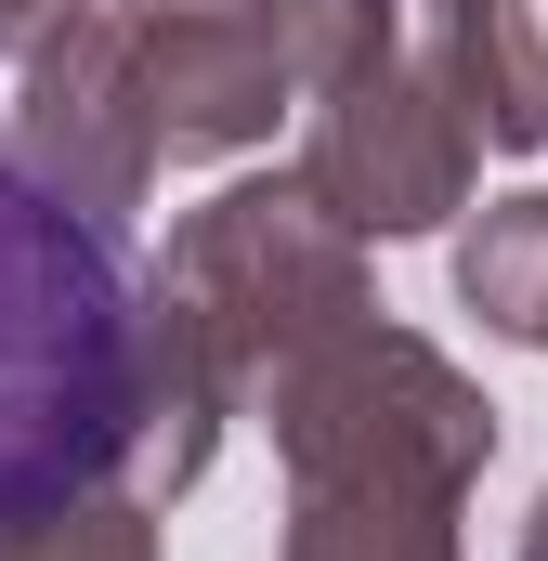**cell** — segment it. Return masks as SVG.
<instances>
[{
	"instance_id": "cell-2",
	"label": "cell",
	"mask_w": 548,
	"mask_h": 561,
	"mask_svg": "<svg viewBox=\"0 0 548 561\" xmlns=\"http://www.w3.org/2000/svg\"><path fill=\"white\" fill-rule=\"evenodd\" d=\"M249 419L287 457L274 561H457V523L496 470V392L444 340L379 313L300 353Z\"/></svg>"
},
{
	"instance_id": "cell-9",
	"label": "cell",
	"mask_w": 548,
	"mask_h": 561,
	"mask_svg": "<svg viewBox=\"0 0 548 561\" xmlns=\"http://www.w3.org/2000/svg\"><path fill=\"white\" fill-rule=\"evenodd\" d=\"M0 561H157V496L92 483V496H53V510H13Z\"/></svg>"
},
{
	"instance_id": "cell-8",
	"label": "cell",
	"mask_w": 548,
	"mask_h": 561,
	"mask_svg": "<svg viewBox=\"0 0 548 561\" xmlns=\"http://www.w3.org/2000/svg\"><path fill=\"white\" fill-rule=\"evenodd\" d=\"M457 313H483L510 353H548V183L536 196H496L457 236Z\"/></svg>"
},
{
	"instance_id": "cell-4",
	"label": "cell",
	"mask_w": 548,
	"mask_h": 561,
	"mask_svg": "<svg viewBox=\"0 0 548 561\" xmlns=\"http://www.w3.org/2000/svg\"><path fill=\"white\" fill-rule=\"evenodd\" d=\"M0 157L26 183H53L66 209H92L105 236H132V209L157 196V92H144V53L118 26V0H92L79 26H53L26 66H13V105H0Z\"/></svg>"
},
{
	"instance_id": "cell-11",
	"label": "cell",
	"mask_w": 548,
	"mask_h": 561,
	"mask_svg": "<svg viewBox=\"0 0 548 561\" xmlns=\"http://www.w3.org/2000/svg\"><path fill=\"white\" fill-rule=\"evenodd\" d=\"M510 561H548V483H536V510H523V549Z\"/></svg>"
},
{
	"instance_id": "cell-7",
	"label": "cell",
	"mask_w": 548,
	"mask_h": 561,
	"mask_svg": "<svg viewBox=\"0 0 548 561\" xmlns=\"http://www.w3.org/2000/svg\"><path fill=\"white\" fill-rule=\"evenodd\" d=\"M406 53L483 131V157H548V13L536 0H406Z\"/></svg>"
},
{
	"instance_id": "cell-3",
	"label": "cell",
	"mask_w": 548,
	"mask_h": 561,
	"mask_svg": "<svg viewBox=\"0 0 548 561\" xmlns=\"http://www.w3.org/2000/svg\"><path fill=\"white\" fill-rule=\"evenodd\" d=\"M144 275L196 313V340H209V366L236 379V405H262L300 353H327L340 327L379 313V287H366V236H353L300 170H274V183H222L209 209H183L170 249H157Z\"/></svg>"
},
{
	"instance_id": "cell-5",
	"label": "cell",
	"mask_w": 548,
	"mask_h": 561,
	"mask_svg": "<svg viewBox=\"0 0 548 561\" xmlns=\"http://www.w3.org/2000/svg\"><path fill=\"white\" fill-rule=\"evenodd\" d=\"M300 183L366 236V249H406V236H444L483 183V131L431 92L418 53H379L366 79H340L300 131Z\"/></svg>"
},
{
	"instance_id": "cell-6",
	"label": "cell",
	"mask_w": 548,
	"mask_h": 561,
	"mask_svg": "<svg viewBox=\"0 0 548 561\" xmlns=\"http://www.w3.org/2000/svg\"><path fill=\"white\" fill-rule=\"evenodd\" d=\"M118 26L144 53L170 157H249V144L287 131V105H313L274 0H118Z\"/></svg>"
},
{
	"instance_id": "cell-10",
	"label": "cell",
	"mask_w": 548,
	"mask_h": 561,
	"mask_svg": "<svg viewBox=\"0 0 548 561\" xmlns=\"http://www.w3.org/2000/svg\"><path fill=\"white\" fill-rule=\"evenodd\" d=\"M79 13H92V0H0V66H26V53H39L53 26H79Z\"/></svg>"
},
{
	"instance_id": "cell-1",
	"label": "cell",
	"mask_w": 548,
	"mask_h": 561,
	"mask_svg": "<svg viewBox=\"0 0 548 561\" xmlns=\"http://www.w3.org/2000/svg\"><path fill=\"white\" fill-rule=\"evenodd\" d=\"M236 419L249 405L209 366L196 313L132 275L92 209L0 157V523L92 483H144L170 510L209 483Z\"/></svg>"
}]
</instances>
